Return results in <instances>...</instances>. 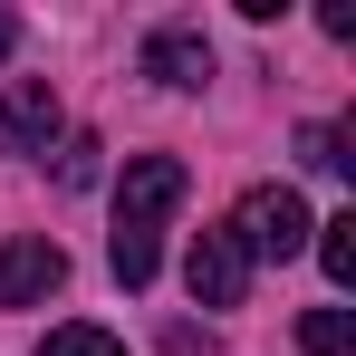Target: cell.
<instances>
[{"label":"cell","instance_id":"cell-1","mask_svg":"<svg viewBox=\"0 0 356 356\" xmlns=\"http://www.w3.org/2000/svg\"><path fill=\"white\" fill-rule=\"evenodd\" d=\"M174 202H183V164H174V154H135V164H125V183H116V232H106V260H116L125 289L154 280Z\"/></svg>","mask_w":356,"mask_h":356},{"label":"cell","instance_id":"cell-2","mask_svg":"<svg viewBox=\"0 0 356 356\" xmlns=\"http://www.w3.org/2000/svg\"><path fill=\"white\" fill-rule=\"evenodd\" d=\"M308 232H318V222H308V202H298L289 183H250L241 212H232V241L250 250V260H298Z\"/></svg>","mask_w":356,"mask_h":356},{"label":"cell","instance_id":"cell-3","mask_svg":"<svg viewBox=\"0 0 356 356\" xmlns=\"http://www.w3.org/2000/svg\"><path fill=\"white\" fill-rule=\"evenodd\" d=\"M49 289H67V250L49 232H19L0 241V308H39Z\"/></svg>","mask_w":356,"mask_h":356},{"label":"cell","instance_id":"cell-4","mask_svg":"<svg viewBox=\"0 0 356 356\" xmlns=\"http://www.w3.org/2000/svg\"><path fill=\"white\" fill-rule=\"evenodd\" d=\"M183 289H193V308H241V289H250V250L232 241V222L193 241V260H183Z\"/></svg>","mask_w":356,"mask_h":356},{"label":"cell","instance_id":"cell-5","mask_svg":"<svg viewBox=\"0 0 356 356\" xmlns=\"http://www.w3.org/2000/svg\"><path fill=\"white\" fill-rule=\"evenodd\" d=\"M58 87H49V77H19V87H10V97H0V154H49V145H58Z\"/></svg>","mask_w":356,"mask_h":356},{"label":"cell","instance_id":"cell-6","mask_svg":"<svg viewBox=\"0 0 356 356\" xmlns=\"http://www.w3.org/2000/svg\"><path fill=\"white\" fill-rule=\"evenodd\" d=\"M145 77H154V87H202V77H212V39H202L193 19H164V29L145 39Z\"/></svg>","mask_w":356,"mask_h":356},{"label":"cell","instance_id":"cell-7","mask_svg":"<svg viewBox=\"0 0 356 356\" xmlns=\"http://www.w3.org/2000/svg\"><path fill=\"white\" fill-rule=\"evenodd\" d=\"M298 347L308 356H356V308H308L298 318Z\"/></svg>","mask_w":356,"mask_h":356},{"label":"cell","instance_id":"cell-8","mask_svg":"<svg viewBox=\"0 0 356 356\" xmlns=\"http://www.w3.org/2000/svg\"><path fill=\"white\" fill-rule=\"evenodd\" d=\"M308 250L327 260V280H337V289H356V212H337V222H318V232H308Z\"/></svg>","mask_w":356,"mask_h":356},{"label":"cell","instance_id":"cell-9","mask_svg":"<svg viewBox=\"0 0 356 356\" xmlns=\"http://www.w3.org/2000/svg\"><path fill=\"white\" fill-rule=\"evenodd\" d=\"M39 356H125V347L106 337V327H87V318H77V327H49V337H39Z\"/></svg>","mask_w":356,"mask_h":356},{"label":"cell","instance_id":"cell-10","mask_svg":"<svg viewBox=\"0 0 356 356\" xmlns=\"http://www.w3.org/2000/svg\"><path fill=\"white\" fill-rule=\"evenodd\" d=\"M97 154H106L97 135H58V183H67V193H87V183H97Z\"/></svg>","mask_w":356,"mask_h":356},{"label":"cell","instance_id":"cell-11","mask_svg":"<svg viewBox=\"0 0 356 356\" xmlns=\"http://www.w3.org/2000/svg\"><path fill=\"white\" fill-rule=\"evenodd\" d=\"M298 154H308L318 174H347V164H356V154H347V125H308V135H298Z\"/></svg>","mask_w":356,"mask_h":356},{"label":"cell","instance_id":"cell-12","mask_svg":"<svg viewBox=\"0 0 356 356\" xmlns=\"http://www.w3.org/2000/svg\"><path fill=\"white\" fill-rule=\"evenodd\" d=\"M10 49H19V19H10V10H0V58H10Z\"/></svg>","mask_w":356,"mask_h":356}]
</instances>
